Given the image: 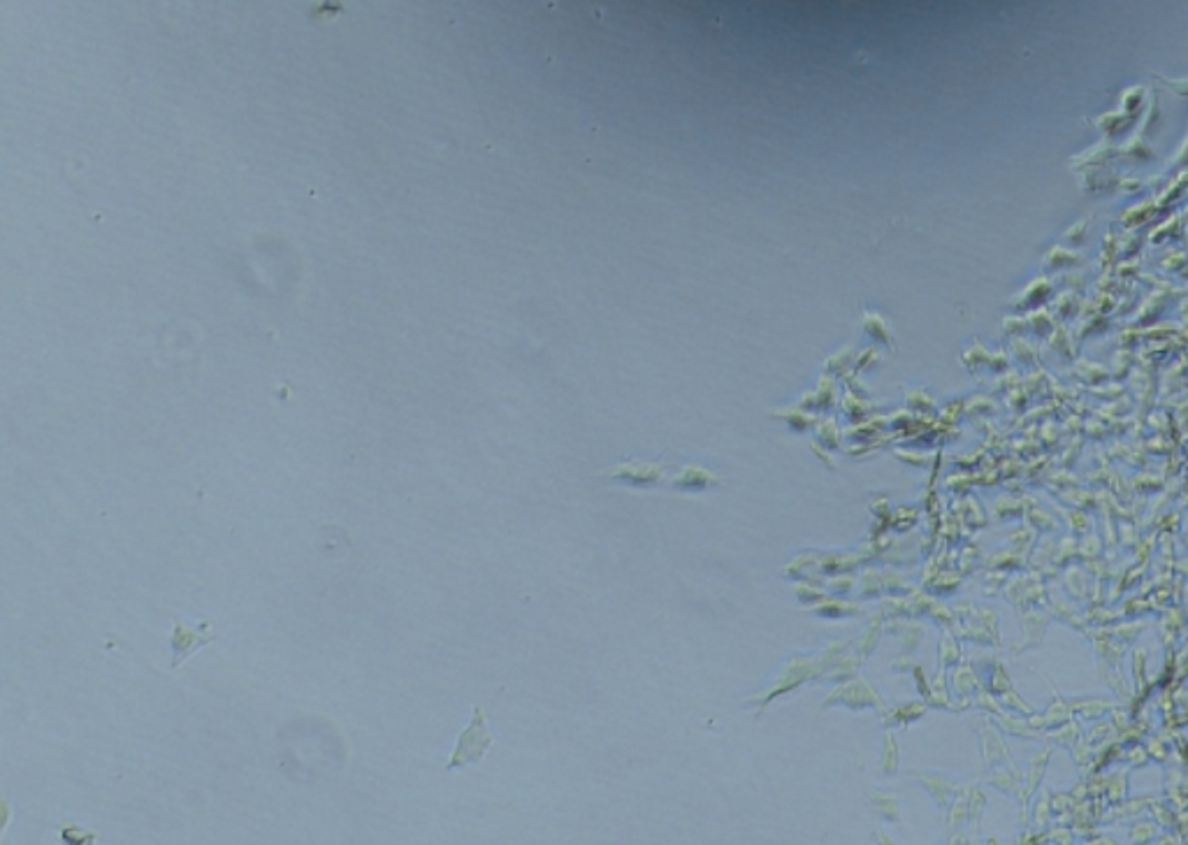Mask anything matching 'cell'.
Segmentation results:
<instances>
[{"label": "cell", "mask_w": 1188, "mask_h": 845, "mask_svg": "<svg viewBox=\"0 0 1188 845\" xmlns=\"http://www.w3.org/2000/svg\"><path fill=\"white\" fill-rule=\"evenodd\" d=\"M216 634L212 632V620H202L197 625V629H188L184 628L179 620H175V629H172L170 637V646H172V669H179L181 664L186 662L196 650L205 649L209 643L216 641Z\"/></svg>", "instance_id": "6da1fadb"}, {"label": "cell", "mask_w": 1188, "mask_h": 845, "mask_svg": "<svg viewBox=\"0 0 1188 845\" xmlns=\"http://www.w3.org/2000/svg\"><path fill=\"white\" fill-rule=\"evenodd\" d=\"M490 746V734L486 729V716H483L481 709L474 710V720L471 725L462 731L460 741H458V748H455L453 758H450L448 769H458L462 764H471L478 762L483 758V752L486 748Z\"/></svg>", "instance_id": "7a4b0ae2"}, {"label": "cell", "mask_w": 1188, "mask_h": 845, "mask_svg": "<svg viewBox=\"0 0 1188 845\" xmlns=\"http://www.w3.org/2000/svg\"><path fill=\"white\" fill-rule=\"evenodd\" d=\"M61 840L63 845H94L96 834H91V831H82L79 827H63Z\"/></svg>", "instance_id": "3957f363"}]
</instances>
